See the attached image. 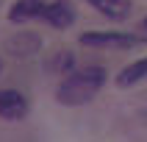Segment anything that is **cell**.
<instances>
[{"label": "cell", "mask_w": 147, "mask_h": 142, "mask_svg": "<svg viewBox=\"0 0 147 142\" xmlns=\"http://www.w3.org/2000/svg\"><path fill=\"white\" fill-rule=\"evenodd\" d=\"M106 84V70L103 67H83V70H72L64 75V81L58 84L56 98L64 106H83L94 100L100 89Z\"/></svg>", "instance_id": "cell-1"}, {"label": "cell", "mask_w": 147, "mask_h": 142, "mask_svg": "<svg viewBox=\"0 0 147 142\" xmlns=\"http://www.w3.org/2000/svg\"><path fill=\"white\" fill-rule=\"evenodd\" d=\"M81 45L89 48H114V50H128L142 45L139 33H122V31H89L81 33Z\"/></svg>", "instance_id": "cell-2"}, {"label": "cell", "mask_w": 147, "mask_h": 142, "mask_svg": "<svg viewBox=\"0 0 147 142\" xmlns=\"http://www.w3.org/2000/svg\"><path fill=\"white\" fill-rule=\"evenodd\" d=\"M58 0H17L8 17H11V22H28V20H45L47 11L56 6Z\"/></svg>", "instance_id": "cell-3"}, {"label": "cell", "mask_w": 147, "mask_h": 142, "mask_svg": "<svg viewBox=\"0 0 147 142\" xmlns=\"http://www.w3.org/2000/svg\"><path fill=\"white\" fill-rule=\"evenodd\" d=\"M28 114V100L17 89H0V117L3 120H22Z\"/></svg>", "instance_id": "cell-4"}, {"label": "cell", "mask_w": 147, "mask_h": 142, "mask_svg": "<svg viewBox=\"0 0 147 142\" xmlns=\"http://www.w3.org/2000/svg\"><path fill=\"white\" fill-rule=\"evenodd\" d=\"M6 48H8L11 56H31V53H36L42 48V39L36 33H31V31H20L14 36H8Z\"/></svg>", "instance_id": "cell-5"}, {"label": "cell", "mask_w": 147, "mask_h": 142, "mask_svg": "<svg viewBox=\"0 0 147 142\" xmlns=\"http://www.w3.org/2000/svg\"><path fill=\"white\" fill-rule=\"evenodd\" d=\"M94 11H100L103 17H108V20H125V17L133 11V3L131 0H86Z\"/></svg>", "instance_id": "cell-6"}, {"label": "cell", "mask_w": 147, "mask_h": 142, "mask_svg": "<svg viewBox=\"0 0 147 142\" xmlns=\"http://www.w3.org/2000/svg\"><path fill=\"white\" fill-rule=\"evenodd\" d=\"M142 81H147V58H139V61L128 64L125 70H119V75H117V86H119V89L136 86V84H142Z\"/></svg>", "instance_id": "cell-7"}, {"label": "cell", "mask_w": 147, "mask_h": 142, "mask_svg": "<svg viewBox=\"0 0 147 142\" xmlns=\"http://www.w3.org/2000/svg\"><path fill=\"white\" fill-rule=\"evenodd\" d=\"M45 20H47L53 28H58V31H61V28H69V25L75 22V8H72V3H69V0H58L56 6L47 11Z\"/></svg>", "instance_id": "cell-8"}, {"label": "cell", "mask_w": 147, "mask_h": 142, "mask_svg": "<svg viewBox=\"0 0 147 142\" xmlns=\"http://www.w3.org/2000/svg\"><path fill=\"white\" fill-rule=\"evenodd\" d=\"M69 64H72V53H67V50H58V56L50 61L53 70H58V73H64V75H67V70H69Z\"/></svg>", "instance_id": "cell-9"}, {"label": "cell", "mask_w": 147, "mask_h": 142, "mask_svg": "<svg viewBox=\"0 0 147 142\" xmlns=\"http://www.w3.org/2000/svg\"><path fill=\"white\" fill-rule=\"evenodd\" d=\"M139 39H142V42H147V17L142 20V25H139Z\"/></svg>", "instance_id": "cell-10"}]
</instances>
